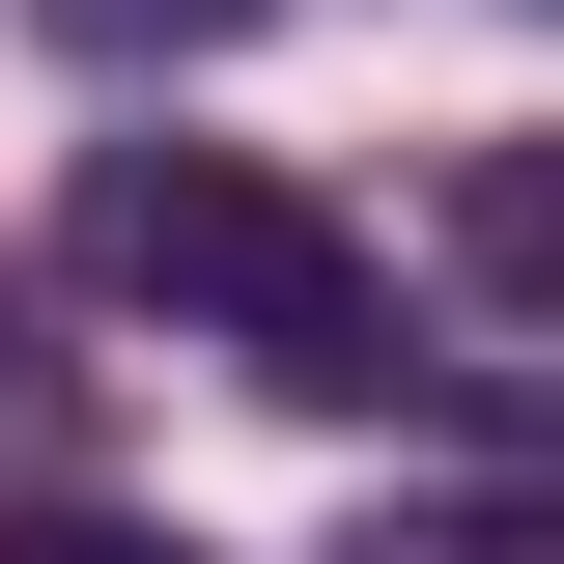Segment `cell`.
<instances>
[{"mask_svg":"<svg viewBox=\"0 0 564 564\" xmlns=\"http://www.w3.org/2000/svg\"><path fill=\"white\" fill-rule=\"evenodd\" d=\"M85 282H141L170 339H226L254 395H395V282L339 198H282L254 141H113L85 170Z\"/></svg>","mask_w":564,"mask_h":564,"instance_id":"obj_1","label":"cell"},{"mask_svg":"<svg viewBox=\"0 0 564 564\" xmlns=\"http://www.w3.org/2000/svg\"><path fill=\"white\" fill-rule=\"evenodd\" d=\"M85 57H226V29H254V0H57Z\"/></svg>","mask_w":564,"mask_h":564,"instance_id":"obj_3","label":"cell"},{"mask_svg":"<svg viewBox=\"0 0 564 564\" xmlns=\"http://www.w3.org/2000/svg\"><path fill=\"white\" fill-rule=\"evenodd\" d=\"M452 254H480V282H508V311H564V141H508L480 198H452Z\"/></svg>","mask_w":564,"mask_h":564,"instance_id":"obj_2","label":"cell"},{"mask_svg":"<svg viewBox=\"0 0 564 564\" xmlns=\"http://www.w3.org/2000/svg\"><path fill=\"white\" fill-rule=\"evenodd\" d=\"M0 564H198V536H141V508H29Z\"/></svg>","mask_w":564,"mask_h":564,"instance_id":"obj_4","label":"cell"}]
</instances>
